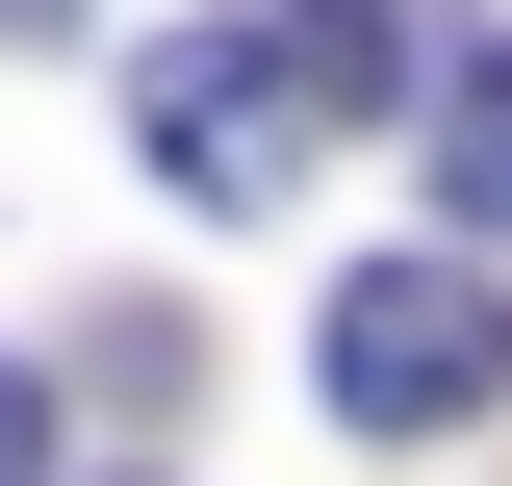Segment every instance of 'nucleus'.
Returning <instances> with one entry per match:
<instances>
[{
	"label": "nucleus",
	"mask_w": 512,
	"mask_h": 486,
	"mask_svg": "<svg viewBox=\"0 0 512 486\" xmlns=\"http://www.w3.org/2000/svg\"><path fill=\"white\" fill-rule=\"evenodd\" d=\"M308 384H333L359 435H461V410L512 384V282H487V231H461V256H359L333 333H308Z\"/></svg>",
	"instance_id": "f257e3e1"
},
{
	"label": "nucleus",
	"mask_w": 512,
	"mask_h": 486,
	"mask_svg": "<svg viewBox=\"0 0 512 486\" xmlns=\"http://www.w3.org/2000/svg\"><path fill=\"white\" fill-rule=\"evenodd\" d=\"M128 128H154V180H180L205 231L308 180V77H282V26H180V52H128Z\"/></svg>",
	"instance_id": "f03ea898"
},
{
	"label": "nucleus",
	"mask_w": 512,
	"mask_h": 486,
	"mask_svg": "<svg viewBox=\"0 0 512 486\" xmlns=\"http://www.w3.org/2000/svg\"><path fill=\"white\" fill-rule=\"evenodd\" d=\"M256 26H282V77H308L333 128H359V103H410V0H256Z\"/></svg>",
	"instance_id": "7ed1b4c3"
},
{
	"label": "nucleus",
	"mask_w": 512,
	"mask_h": 486,
	"mask_svg": "<svg viewBox=\"0 0 512 486\" xmlns=\"http://www.w3.org/2000/svg\"><path fill=\"white\" fill-rule=\"evenodd\" d=\"M436 205L512 256V52H461V77H436Z\"/></svg>",
	"instance_id": "20e7f679"
},
{
	"label": "nucleus",
	"mask_w": 512,
	"mask_h": 486,
	"mask_svg": "<svg viewBox=\"0 0 512 486\" xmlns=\"http://www.w3.org/2000/svg\"><path fill=\"white\" fill-rule=\"evenodd\" d=\"M0 486H52V384H26V359H0Z\"/></svg>",
	"instance_id": "39448f33"
}]
</instances>
